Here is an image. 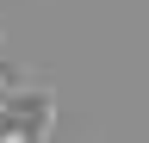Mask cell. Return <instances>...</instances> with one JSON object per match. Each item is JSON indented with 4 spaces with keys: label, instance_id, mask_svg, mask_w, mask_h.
<instances>
[{
    "label": "cell",
    "instance_id": "1",
    "mask_svg": "<svg viewBox=\"0 0 149 143\" xmlns=\"http://www.w3.org/2000/svg\"><path fill=\"white\" fill-rule=\"evenodd\" d=\"M0 118H6L13 131H25L31 143H44V131H50V100H44V93H25V87H19V93L6 100V112H0Z\"/></svg>",
    "mask_w": 149,
    "mask_h": 143
}]
</instances>
